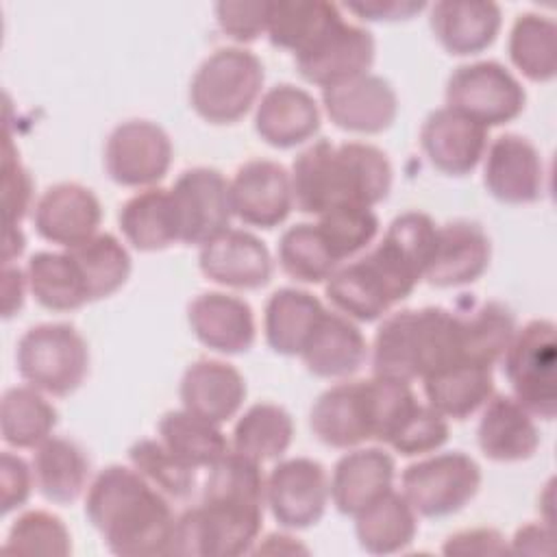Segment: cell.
Listing matches in <instances>:
<instances>
[{"label": "cell", "instance_id": "e575fe53", "mask_svg": "<svg viewBox=\"0 0 557 557\" xmlns=\"http://www.w3.org/2000/svg\"><path fill=\"white\" fill-rule=\"evenodd\" d=\"M157 437L187 466L200 470L215 463L228 448L231 440L218 422L183 409L165 411L157 422Z\"/></svg>", "mask_w": 557, "mask_h": 557}, {"label": "cell", "instance_id": "8992f818", "mask_svg": "<svg viewBox=\"0 0 557 557\" xmlns=\"http://www.w3.org/2000/svg\"><path fill=\"white\" fill-rule=\"evenodd\" d=\"M446 107L483 128L516 120L527 104L522 83L498 61H472L455 67L444 89Z\"/></svg>", "mask_w": 557, "mask_h": 557}, {"label": "cell", "instance_id": "f35d334b", "mask_svg": "<svg viewBox=\"0 0 557 557\" xmlns=\"http://www.w3.org/2000/svg\"><path fill=\"white\" fill-rule=\"evenodd\" d=\"M370 361L372 376L405 383L420 379L416 309H398L381 320L372 339Z\"/></svg>", "mask_w": 557, "mask_h": 557}, {"label": "cell", "instance_id": "680465c9", "mask_svg": "<svg viewBox=\"0 0 557 557\" xmlns=\"http://www.w3.org/2000/svg\"><path fill=\"white\" fill-rule=\"evenodd\" d=\"M252 550H259V553H307L305 546H300L292 535H285V533H270L268 537H263V544H259Z\"/></svg>", "mask_w": 557, "mask_h": 557}, {"label": "cell", "instance_id": "9c48e42d", "mask_svg": "<svg viewBox=\"0 0 557 557\" xmlns=\"http://www.w3.org/2000/svg\"><path fill=\"white\" fill-rule=\"evenodd\" d=\"M331 500L329 474L311 457L281 459L265 476V507L283 529H309Z\"/></svg>", "mask_w": 557, "mask_h": 557}, {"label": "cell", "instance_id": "74e56055", "mask_svg": "<svg viewBox=\"0 0 557 557\" xmlns=\"http://www.w3.org/2000/svg\"><path fill=\"white\" fill-rule=\"evenodd\" d=\"M294 440V420L289 411L276 403H255L235 422L231 448L263 463L287 453Z\"/></svg>", "mask_w": 557, "mask_h": 557}, {"label": "cell", "instance_id": "d590c367", "mask_svg": "<svg viewBox=\"0 0 557 557\" xmlns=\"http://www.w3.org/2000/svg\"><path fill=\"white\" fill-rule=\"evenodd\" d=\"M200 500L263 511L265 476L261 472V463L228 448L215 463L207 468Z\"/></svg>", "mask_w": 557, "mask_h": 557}, {"label": "cell", "instance_id": "d6a6232c", "mask_svg": "<svg viewBox=\"0 0 557 557\" xmlns=\"http://www.w3.org/2000/svg\"><path fill=\"white\" fill-rule=\"evenodd\" d=\"M339 20V7L326 0H272L265 35L272 46L298 54Z\"/></svg>", "mask_w": 557, "mask_h": 557}, {"label": "cell", "instance_id": "f5cc1de1", "mask_svg": "<svg viewBox=\"0 0 557 557\" xmlns=\"http://www.w3.org/2000/svg\"><path fill=\"white\" fill-rule=\"evenodd\" d=\"M35 490L33 466L13 450H2L0 455V509L11 513L28 503Z\"/></svg>", "mask_w": 557, "mask_h": 557}, {"label": "cell", "instance_id": "db71d44e", "mask_svg": "<svg viewBox=\"0 0 557 557\" xmlns=\"http://www.w3.org/2000/svg\"><path fill=\"white\" fill-rule=\"evenodd\" d=\"M444 555H505L509 553L507 537L492 527L463 529L446 537Z\"/></svg>", "mask_w": 557, "mask_h": 557}, {"label": "cell", "instance_id": "3957f363", "mask_svg": "<svg viewBox=\"0 0 557 557\" xmlns=\"http://www.w3.org/2000/svg\"><path fill=\"white\" fill-rule=\"evenodd\" d=\"M20 376L50 396L74 394L89 374V346L67 322H41L15 344Z\"/></svg>", "mask_w": 557, "mask_h": 557}, {"label": "cell", "instance_id": "f546056e", "mask_svg": "<svg viewBox=\"0 0 557 557\" xmlns=\"http://www.w3.org/2000/svg\"><path fill=\"white\" fill-rule=\"evenodd\" d=\"M324 305L307 289L278 287L263 309V335L276 355L296 357L313 333Z\"/></svg>", "mask_w": 557, "mask_h": 557}, {"label": "cell", "instance_id": "4316f807", "mask_svg": "<svg viewBox=\"0 0 557 557\" xmlns=\"http://www.w3.org/2000/svg\"><path fill=\"white\" fill-rule=\"evenodd\" d=\"M35 490L54 505L76 503L89 487V459L81 444L70 437L50 435L33 448Z\"/></svg>", "mask_w": 557, "mask_h": 557}, {"label": "cell", "instance_id": "91938a15", "mask_svg": "<svg viewBox=\"0 0 557 557\" xmlns=\"http://www.w3.org/2000/svg\"><path fill=\"white\" fill-rule=\"evenodd\" d=\"M26 246V239H24V233L20 226H7L4 231V248H2V261L4 263H11L15 257L22 255Z\"/></svg>", "mask_w": 557, "mask_h": 557}, {"label": "cell", "instance_id": "ab89813d", "mask_svg": "<svg viewBox=\"0 0 557 557\" xmlns=\"http://www.w3.org/2000/svg\"><path fill=\"white\" fill-rule=\"evenodd\" d=\"M324 294L335 311L355 322H374L389 313L394 307L381 281L363 263L361 257L339 265L326 281Z\"/></svg>", "mask_w": 557, "mask_h": 557}, {"label": "cell", "instance_id": "60d3db41", "mask_svg": "<svg viewBox=\"0 0 557 557\" xmlns=\"http://www.w3.org/2000/svg\"><path fill=\"white\" fill-rule=\"evenodd\" d=\"M507 52L529 81H553L557 74V24L535 11L520 13L509 30Z\"/></svg>", "mask_w": 557, "mask_h": 557}, {"label": "cell", "instance_id": "11a10c76", "mask_svg": "<svg viewBox=\"0 0 557 557\" xmlns=\"http://www.w3.org/2000/svg\"><path fill=\"white\" fill-rule=\"evenodd\" d=\"M359 20L368 22H398L411 20L426 9L422 0H350L344 4Z\"/></svg>", "mask_w": 557, "mask_h": 557}, {"label": "cell", "instance_id": "cb8c5ba5", "mask_svg": "<svg viewBox=\"0 0 557 557\" xmlns=\"http://www.w3.org/2000/svg\"><path fill=\"white\" fill-rule=\"evenodd\" d=\"M320 379H350L370 357V346L355 320L339 311H324L298 355Z\"/></svg>", "mask_w": 557, "mask_h": 557}, {"label": "cell", "instance_id": "603a6c76", "mask_svg": "<svg viewBox=\"0 0 557 557\" xmlns=\"http://www.w3.org/2000/svg\"><path fill=\"white\" fill-rule=\"evenodd\" d=\"M246 394L248 387L244 374L222 359L191 361L178 383L181 405L218 424L237 416Z\"/></svg>", "mask_w": 557, "mask_h": 557}, {"label": "cell", "instance_id": "f6af8a7d", "mask_svg": "<svg viewBox=\"0 0 557 557\" xmlns=\"http://www.w3.org/2000/svg\"><path fill=\"white\" fill-rule=\"evenodd\" d=\"M128 461L170 500H187L198 485V470L178 459L159 437L137 440L128 448Z\"/></svg>", "mask_w": 557, "mask_h": 557}, {"label": "cell", "instance_id": "52a82bcc", "mask_svg": "<svg viewBox=\"0 0 557 557\" xmlns=\"http://www.w3.org/2000/svg\"><path fill=\"white\" fill-rule=\"evenodd\" d=\"M174 146L163 126L152 120H124L104 141V170L122 187H154L172 165Z\"/></svg>", "mask_w": 557, "mask_h": 557}, {"label": "cell", "instance_id": "4dcf8cb0", "mask_svg": "<svg viewBox=\"0 0 557 557\" xmlns=\"http://www.w3.org/2000/svg\"><path fill=\"white\" fill-rule=\"evenodd\" d=\"M355 518L359 546L370 555H392L405 550L418 533V513L394 487L361 509Z\"/></svg>", "mask_w": 557, "mask_h": 557}, {"label": "cell", "instance_id": "8d00e7d4", "mask_svg": "<svg viewBox=\"0 0 557 557\" xmlns=\"http://www.w3.org/2000/svg\"><path fill=\"white\" fill-rule=\"evenodd\" d=\"M457 318L461 357L490 368L503 359L518 329L516 313L500 300L479 302Z\"/></svg>", "mask_w": 557, "mask_h": 557}, {"label": "cell", "instance_id": "2e32d148", "mask_svg": "<svg viewBox=\"0 0 557 557\" xmlns=\"http://www.w3.org/2000/svg\"><path fill=\"white\" fill-rule=\"evenodd\" d=\"M100 222V200L81 183H54L33 205L37 235L63 248H74L94 237Z\"/></svg>", "mask_w": 557, "mask_h": 557}, {"label": "cell", "instance_id": "44dd1931", "mask_svg": "<svg viewBox=\"0 0 557 557\" xmlns=\"http://www.w3.org/2000/svg\"><path fill=\"white\" fill-rule=\"evenodd\" d=\"M333 207H374L389 196L394 170L387 154L368 141L335 144L333 163Z\"/></svg>", "mask_w": 557, "mask_h": 557}, {"label": "cell", "instance_id": "ffe728a7", "mask_svg": "<svg viewBox=\"0 0 557 557\" xmlns=\"http://www.w3.org/2000/svg\"><path fill=\"white\" fill-rule=\"evenodd\" d=\"M394 457L379 446L348 448L329 476L331 503L344 516H357L394 487Z\"/></svg>", "mask_w": 557, "mask_h": 557}, {"label": "cell", "instance_id": "9a60e30c", "mask_svg": "<svg viewBox=\"0 0 557 557\" xmlns=\"http://www.w3.org/2000/svg\"><path fill=\"white\" fill-rule=\"evenodd\" d=\"M322 107L337 128L376 135L394 124L398 96L387 78L368 72L348 83L322 89Z\"/></svg>", "mask_w": 557, "mask_h": 557}, {"label": "cell", "instance_id": "b9f144b4", "mask_svg": "<svg viewBox=\"0 0 557 557\" xmlns=\"http://www.w3.org/2000/svg\"><path fill=\"white\" fill-rule=\"evenodd\" d=\"M65 250L78 263L91 300H102L115 294L131 276V255L126 246L111 233H96L87 242Z\"/></svg>", "mask_w": 557, "mask_h": 557}, {"label": "cell", "instance_id": "f1b7e54d", "mask_svg": "<svg viewBox=\"0 0 557 557\" xmlns=\"http://www.w3.org/2000/svg\"><path fill=\"white\" fill-rule=\"evenodd\" d=\"M422 389L426 405L446 420H466L494 394V374L490 366L461 359L424 376Z\"/></svg>", "mask_w": 557, "mask_h": 557}, {"label": "cell", "instance_id": "5bb4252c", "mask_svg": "<svg viewBox=\"0 0 557 557\" xmlns=\"http://www.w3.org/2000/svg\"><path fill=\"white\" fill-rule=\"evenodd\" d=\"M198 268L209 281L231 289H259L274 274L265 242L244 228H226L202 244Z\"/></svg>", "mask_w": 557, "mask_h": 557}, {"label": "cell", "instance_id": "bcb514c9", "mask_svg": "<svg viewBox=\"0 0 557 557\" xmlns=\"http://www.w3.org/2000/svg\"><path fill=\"white\" fill-rule=\"evenodd\" d=\"M315 226L342 265V261L359 255L374 242L381 222L372 207L335 205L318 215Z\"/></svg>", "mask_w": 557, "mask_h": 557}, {"label": "cell", "instance_id": "4fadbf2b", "mask_svg": "<svg viewBox=\"0 0 557 557\" xmlns=\"http://www.w3.org/2000/svg\"><path fill=\"white\" fill-rule=\"evenodd\" d=\"M231 209L248 226L274 228L294 209L289 170L272 159L244 161L228 181Z\"/></svg>", "mask_w": 557, "mask_h": 557}, {"label": "cell", "instance_id": "6f0895ef", "mask_svg": "<svg viewBox=\"0 0 557 557\" xmlns=\"http://www.w3.org/2000/svg\"><path fill=\"white\" fill-rule=\"evenodd\" d=\"M26 289H28L26 272L20 270L17 265L4 263V270H2V315L4 318H11L22 309Z\"/></svg>", "mask_w": 557, "mask_h": 557}, {"label": "cell", "instance_id": "6da1fadb", "mask_svg": "<svg viewBox=\"0 0 557 557\" xmlns=\"http://www.w3.org/2000/svg\"><path fill=\"white\" fill-rule=\"evenodd\" d=\"M85 516L120 557L168 555L176 513L170 498L133 466L102 468L85 492Z\"/></svg>", "mask_w": 557, "mask_h": 557}, {"label": "cell", "instance_id": "9f6ffc18", "mask_svg": "<svg viewBox=\"0 0 557 557\" xmlns=\"http://www.w3.org/2000/svg\"><path fill=\"white\" fill-rule=\"evenodd\" d=\"M509 553L524 555H553L555 553V535L548 522H529L522 524L513 537L509 540Z\"/></svg>", "mask_w": 557, "mask_h": 557}, {"label": "cell", "instance_id": "f907efd6", "mask_svg": "<svg viewBox=\"0 0 557 557\" xmlns=\"http://www.w3.org/2000/svg\"><path fill=\"white\" fill-rule=\"evenodd\" d=\"M268 9V0H220L213 13L222 33L239 44H250L265 35Z\"/></svg>", "mask_w": 557, "mask_h": 557}, {"label": "cell", "instance_id": "ac0fdd59", "mask_svg": "<svg viewBox=\"0 0 557 557\" xmlns=\"http://www.w3.org/2000/svg\"><path fill=\"white\" fill-rule=\"evenodd\" d=\"M492 259V242L485 228L472 220L437 224L433 257L424 281L435 287H461L483 276Z\"/></svg>", "mask_w": 557, "mask_h": 557}, {"label": "cell", "instance_id": "d4e9b609", "mask_svg": "<svg viewBox=\"0 0 557 557\" xmlns=\"http://www.w3.org/2000/svg\"><path fill=\"white\" fill-rule=\"evenodd\" d=\"M476 424L479 450L500 463L524 461L540 448V429L511 394H492Z\"/></svg>", "mask_w": 557, "mask_h": 557}, {"label": "cell", "instance_id": "484cf974", "mask_svg": "<svg viewBox=\"0 0 557 557\" xmlns=\"http://www.w3.org/2000/svg\"><path fill=\"white\" fill-rule=\"evenodd\" d=\"M500 24V7L492 0H437L429 9V26L435 39L455 57L490 48L498 37Z\"/></svg>", "mask_w": 557, "mask_h": 557}, {"label": "cell", "instance_id": "30bf717a", "mask_svg": "<svg viewBox=\"0 0 557 557\" xmlns=\"http://www.w3.org/2000/svg\"><path fill=\"white\" fill-rule=\"evenodd\" d=\"M374 52L376 44L372 33L342 17L309 48L294 54V63L307 83L329 89L368 74L374 63Z\"/></svg>", "mask_w": 557, "mask_h": 557}, {"label": "cell", "instance_id": "836d02e7", "mask_svg": "<svg viewBox=\"0 0 557 557\" xmlns=\"http://www.w3.org/2000/svg\"><path fill=\"white\" fill-rule=\"evenodd\" d=\"M59 422L54 405L33 385H13L0 400V433L7 446L15 450L37 448L46 442Z\"/></svg>", "mask_w": 557, "mask_h": 557}, {"label": "cell", "instance_id": "816d5d0a", "mask_svg": "<svg viewBox=\"0 0 557 557\" xmlns=\"http://www.w3.org/2000/svg\"><path fill=\"white\" fill-rule=\"evenodd\" d=\"M2 202H4V226H20L22 218L33 211V178L28 170L22 165L13 144L7 139L4 144V161H2Z\"/></svg>", "mask_w": 557, "mask_h": 557}, {"label": "cell", "instance_id": "277c9868", "mask_svg": "<svg viewBox=\"0 0 557 557\" xmlns=\"http://www.w3.org/2000/svg\"><path fill=\"white\" fill-rule=\"evenodd\" d=\"M555 322L529 320L516 329L503 355V372L511 396L535 418L553 420L557 413V337Z\"/></svg>", "mask_w": 557, "mask_h": 557}, {"label": "cell", "instance_id": "8fae6325", "mask_svg": "<svg viewBox=\"0 0 557 557\" xmlns=\"http://www.w3.org/2000/svg\"><path fill=\"white\" fill-rule=\"evenodd\" d=\"M170 191L181 222V244L202 246L231 228V191L220 170L207 165L187 168Z\"/></svg>", "mask_w": 557, "mask_h": 557}, {"label": "cell", "instance_id": "ba28073f", "mask_svg": "<svg viewBox=\"0 0 557 557\" xmlns=\"http://www.w3.org/2000/svg\"><path fill=\"white\" fill-rule=\"evenodd\" d=\"M376 394L374 379L335 383L311 405V433L331 448L348 450L376 440Z\"/></svg>", "mask_w": 557, "mask_h": 557}, {"label": "cell", "instance_id": "1f68e13d", "mask_svg": "<svg viewBox=\"0 0 557 557\" xmlns=\"http://www.w3.org/2000/svg\"><path fill=\"white\" fill-rule=\"evenodd\" d=\"M33 298L50 311H74L91 302L85 276L67 250H37L26 261Z\"/></svg>", "mask_w": 557, "mask_h": 557}, {"label": "cell", "instance_id": "d6986e66", "mask_svg": "<svg viewBox=\"0 0 557 557\" xmlns=\"http://www.w3.org/2000/svg\"><path fill=\"white\" fill-rule=\"evenodd\" d=\"M191 333L207 348L222 355L248 352L257 337L252 307L226 292H202L187 305Z\"/></svg>", "mask_w": 557, "mask_h": 557}, {"label": "cell", "instance_id": "83f0119b", "mask_svg": "<svg viewBox=\"0 0 557 557\" xmlns=\"http://www.w3.org/2000/svg\"><path fill=\"white\" fill-rule=\"evenodd\" d=\"M120 231L135 250L157 252L181 244V222L170 189L146 187L131 196L117 213Z\"/></svg>", "mask_w": 557, "mask_h": 557}, {"label": "cell", "instance_id": "681fc988", "mask_svg": "<svg viewBox=\"0 0 557 557\" xmlns=\"http://www.w3.org/2000/svg\"><path fill=\"white\" fill-rule=\"evenodd\" d=\"M450 435L448 420L437 413L426 403H416V407L400 420L394 433L387 437L385 446L403 457H418L440 450Z\"/></svg>", "mask_w": 557, "mask_h": 557}, {"label": "cell", "instance_id": "ee69618b", "mask_svg": "<svg viewBox=\"0 0 557 557\" xmlns=\"http://www.w3.org/2000/svg\"><path fill=\"white\" fill-rule=\"evenodd\" d=\"M335 144L329 139H318L296 154L292 161L289 178L294 207L307 215H320L333 207V183H331V163H333Z\"/></svg>", "mask_w": 557, "mask_h": 557}, {"label": "cell", "instance_id": "7bdbcfd3", "mask_svg": "<svg viewBox=\"0 0 557 557\" xmlns=\"http://www.w3.org/2000/svg\"><path fill=\"white\" fill-rule=\"evenodd\" d=\"M276 259L289 278L313 285L324 283L339 268L313 222H298L285 228L276 246Z\"/></svg>", "mask_w": 557, "mask_h": 557}, {"label": "cell", "instance_id": "7402d4cb", "mask_svg": "<svg viewBox=\"0 0 557 557\" xmlns=\"http://www.w3.org/2000/svg\"><path fill=\"white\" fill-rule=\"evenodd\" d=\"M320 107L315 98L294 83L272 85L261 94L255 109V131L272 148L300 146L320 131Z\"/></svg>", "mask_w": 557, "mask_h": 557}, {"label": "cell", "instance_id": "7a4b0ae2", "mask_svg": "<svg viewBox=\"0 0 557 557\" xmlns=\"http://www.w3.org/2000/svg\"><path fill=\"white\" fill-rule=\"evenodd\" d=\"M263 78V63L252 50L222 46L196 67L189 104L209 124H233L259 102Z\"/></svg>", "mask_w": 557, "mask_h": 557}, {"label": "cell", "instance_id": "7dc6e473", "mask_svg": "<svg viewBox=\"0 0 557 557\" xmlns=\"http://www.w3.org/2000/svg\"><path fill=\"white\" fill-rule=\"evenodd\" d=\"M2 553L65 557L72 553V535L57 513L46 509H28L22 511L9 527Z\"/></svg>", "mask_w": 557, "mask_h": 557}, {"label": "cell", "instance_id": "e0dca14e", "mask_svg": "<svg viewBox=\"0 0 557 557\" xmlns=\"http://www.w3.org/2000/svg\"><path fill=\"white\" fill-rule=\"evenodd\" d=\"M420 148L437 172L466 176L485 154L487 128L444 104L424 117Z\"/></svg>", "mask_w": 557, "mask_h": 557}, {"label": "cell", "instance_id": "5b68a950", "mask_svg": "<svg viewBox=\"0 0 557 557\" xmlns=\"http://www.w3.org/2000/svg\"><path fill=\"white\" fill-rule=\"evenodd\" d=\"M481 487V468L463 450L433 453L409 463L400 474V492L424 518L461 511Z\"/></svg>", "mask_w": 557, "mask_h": 557}, {"label": "cell", "instance_id": "c3c4849f", "mask_svg": "<svg viewBox=\"0 0 557 557\" xmlns=\"http://www.w3.org/2000/svg\"><path fill=\"white\" fill-rule=\"evenodd\" d=\"M435 237L437 224L433 222V218L424 211L411 209L389 222L383 242L424 278V272L433 257Z\"/></svg>", "mask_w": 557, "mask_h": 557}, {"label": "cell", "instance_id": "7c38bea8", "mask_svg": "<svg viewBox=\"0 0 557 557\" xmlns=\"http://www.w3.org/2000/svg\"><path fill=\"white\" fill-rule=\"evenodd\" d=\"M481 161L483 185L498 202L531 205L544 196V161L529 137L503 133L487 144Z\"/></svg>", "mask_w": 557, "mask_h": 557}]
</instances>
